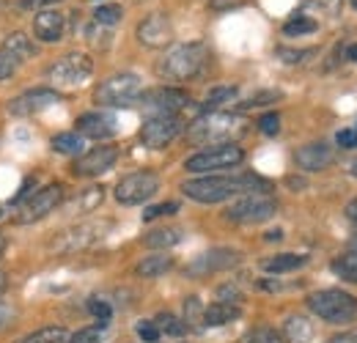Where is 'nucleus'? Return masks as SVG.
<instances>
[{
	"mask_svg": "<svg viewBox=\"0 0 357 343\" xmlns=\"http://www.w3.org/2000/svg\"><path fill=\"white\" fill-rule=\"evenodd\" d=\"M269 184L259 176H201L181 184V192L198 204H220L239 192H261Z\"/></svg>",
	"mask_w": 357,
	"mask_h": 343,
	"instance_id": "obj_1",
	"label": "nucleus"
},
{
	"mask_svg": "<svg viewBox=\"0 0 357 343\" xmlns=\"http://www.w3.org/2000/svg\"><path fill=\"white\" fill-rule=\"evenodd\" d=\"M209 61V47L204 42H187V44H174L165 49V55L157 63V75L162 80L171 83H181L195 77Z\"/></svg>",
	"mask_w": 357,
	"mask_h": 343,
	"instance_id": "obj_2",
	"label": "nucleus"
},
{
	"mask_svg": "<svg viewBox=\"0 0 357 343\" xmlns=\"http://www.w3.org/2000/svg\"><path fill=\"white\" fill-rule=\"evenodd\" d=\"M308 307L327 324H352L357 321V300L341 289H321L308 297Z\"/></svg>",
	"mask_w": 357,
	"mask_h": 343,
	"instance_id": "obj_3",
	"label": "nucleus"
},
{
	"mask_svg": "<svg viewBox=\"0 0 357 343\" xmlns=\"http://www.w3.org/2000/svg\"><path fill=\"white\" fill-rule=\"evenodd\" d=\"M245 121L239 116H231V113H204L201 119H195L190 129H187V137L192 143H225L236 135H242Z\"/></svg>",
	"mask_w": 357,
	"mask_h": 343,
	"instance_id": "obj_4",
	"label": "nucleus"
},
{
	"mask_svg": "<svg viewBox=\"0 0 357 343\" xmlns=\"http://www.w3.org/2000/svg\"><path fill=\"white\" fill-rule=\"evenodd\" d=\"M140 93H143L140 77L132 72H121V75H113L105 83H99L93 99H96V105H105V107H130L137 102Z\"/></svg>",
	"mask_w": 357,
	"mask_h": 343,
	"instance_id": "obj_5",
	"label": "nucleus"
},
{
	"mask_svg": "<svg viewBox=\"0 0 357 343\" xmlns=\"http://www.w3.org/2000/svg\"><path fill=\"white\" fill-rule=\"evenodd\" d=\"M242 160H245V151H242L236 143H218V146H212V148H204V151L187 157L184 171H190V173L228 171V168L242 165Z\"/></svg>",
	"mask_w": 357,
	"mask_h": 343,
	"instance_id": "obj_6",
	"label": "nucleus"
},
{
	"mask_svg": "<svg viewBox=\"0 0 357 343\" xmlns=\"http://www.w3.org/2000/svg\"><path fill=\"white\" fill-rule=\"evenodd\" d=\"M278 215V201L267 195V192H250V195H242L236 204L228 206L225 217L231 222H245V225H253V222H267Z\"/></svg>",
	"mask_w": 357,
	"mask_h": 343,
	"instance_id": "obj_7",
	"label": "nucleus"
},
{
	"mask_svg": "<svg viewBox=\"0 0 357 343\" xmlns=\"http://www.w3.org/2000/svg\"><path fill=\"white\" fill-rule=\"evenodd\" d=\"M140 110L149 116V119H160V116H176L181 113L187 105H190V96L178 88H151L146 93L137 96Z\"/></svg>",
	"mask_w": 357,
	"mask_h": 343,
	"instance_id": "obj_8",
	"label": "nucleus"
},
{
	"mask_svg": "<svg viewBox=\"0 0 357 343\" xmlns=\"http://www.w3.org/2000/svg\"><path fill=\"white\" fill-rule=\"evenodd\" d=\"M93 75V61H91L86 52H69L63 58H58L50 69H47V77L55 83V86H83Z\"/></svg>",
	"mask_w": 357,
	"mask_h": 343,
	"instance_id": "obj_9",
	"label": "nucleus"
},
{
	"mask_svg": "<svg viewBox=\"0 0 357 343\" xmlns=\"http://www.w3.org/2000/svg\"><path fill=\"white\" fill-rule=\"evenodd\" d=\"M160 190V176L151 171H137L124 176L116 184V201L121 206H137L143 201H149L154 192Z\"/></svg>",
	"mask_w": 357,
	"mask_h": 343,
	"instance_id": "obj_10",
	"label": "nucleus"
},
{
	"mask_svg": "<svg viewBox=\"0 0 357 343\" xmlns=\"http://www.w3.org/2000/svg\"><path fill=\"white\" fill-rule=\"evenodd\" d=\"M63 201V184H47L45 190L33 192V198L20 209L17 222H36L55 212V206Z\"/></svg>",
	"mask_w": 357,
	"mask_h": 343,
	"instance_id": "obj_11",
	"label": "nucleus"
},
{
	"mask_svg": "<svg viewBox=\"0 0 357 343\" xmlns=\"http://www.w3.org/2000/svg\"><path fill=\"white\" fill-rule=\"evenodd\" d=\"M242 261L239 250H231V247H215L204 256H198L192 264H187V275H195V277H204V275H215V272H225L231 266H236Z\"/></svg>",
	"mask_w": 357,
	"mask_h": 343,
	"instance_id": "obj_12",
	"label": "nucleus"
},
{
	"mask_svg": "<svg viewBox=\"0 0 357 343\" xmlns=\"http://www.w3.org/2000/svg\"><path fill=\"white\" fill-rule=\"evenodd\" d=\"M119 160V148L116 146H96L86 154H80L72 165L75 176H99V173H107Z\"/></svg>",
	"mask_w": 357,
	"mask_h": 343,
	"instance_id": "obj_13",
	"label": "nucleus"
},
{
	"mask_svg": "<svg viewBox=\"0 0 357 343\" xmlns=\"http://www.w3.org/2000/svg\"><path fill=\"white\" fill-rule=\"evenodd\" d=\"M181 132V121L176 116H160V119H149L140 129V140L149 148H165L174 137Z\"/></svg>",
	"mask_w": 357,
	"mask_h": 343,
	"instance_id": "obj_14",
	"label": "nucleus"
},
{
	"mask_svg": "<svg viewBox=\"0 0 357 343\" xmlns=\"http://www.w3.org/2000/svg\"><path fill=\"white\" fill-rule=\"evenodd\" d=\"M137 39H140L143 47H151V49L168 47L174 42V25H171V20L165 14H149L137 25Z\"/></svg>",
	"mask_w": 357,
	"mask_h": 343,
	"instance_id": "obj_15",
	"label": "nucleus"
},
{
	"mask_svg": "<svg viewBox=\"0 0 357 343\" xmlns=\"http://www.w3.org/2000/svg\"><path fill=\"white\" fill-rule=\"evenodd\" d=\"M58 99H61V96H58L55 91H50V88H33V91H28V93L11 99V102H8V113H11V116H33V113H42L47 107L58 105Z\"/></svg>",
	"mask_w": 357,
	"mask_h": 343,
	"instance_id": "obj_16",
	"label": "nucleus"
},
{
	"mask_svg": "<svg viewBox=\"0 0 357 343\" xmlns=\"http://www.w3.org/2000/svg\"><path fill=\"white\" fill-rule=\"evenodd\" d=\"M102 231H105L102 222H83V225H75V228H69L66 234H61L58 250H66V253L86 250L96 239H102Z\"/></svg>",
	"mask_w": 357,
	"mask_h": 343,
	"instance_id": "obj_17",
	"label": "nucleus"
},
{
	"mask_svg": "<svg viewBox=\"0 0 357 343\" xmlns=\"http://www.w3.org/2000/svg\"><path fill=\"white\" fill-rule=\"evenodd\" d=\"M333 160L335 157H333V148L327 143H308V146H303V148L294 151V162L308 173L324 171L327 165H333Z\"/></svg>",
	"mask_w": 357,
	"mask_h": 343,
	"instance_id": "obj_18",
	"label": "nucleus"
},
{
	"mask_svg": "<svg viewBox=\"0 0 357 343\" xmlns=\"http://www.w3.org/2000/svg\"><path fill=\"white\" fill-rule=\"evenodd\" d=\"M77 135L93 137V140H105L110 135H116V119L110 113H86L77 119Z\"/></svg>",
	"mask_w": 357,
	"mask_h": 343,
	"instance_id": "obj_19",
	"label": "nucleus"
},
{
	"mask_svg": "<svg viewBox=\"0 0 357 343\" xmlns=\"http://www.w3.org/2000/svg\"><path fill=\"white\" fill-rule=\"evenodd\" d=\"M63 28H66V17L55 8H45L33 17V33L42 42H58L63 36Z\"/></svg>",
	"mask_w": 357,
	"mask_h": 343,
	"instance_id": "obj_20",
	"label": "nucleus"
},
{
	"mask_svg": "<svg viewBox=\"0 0 357 343\" xmlns=\"http://www.w3.org/2000/svg\"><path fill=\"white\" fill-rule=\"evenodd\" d=\"M305 264H308V256H300V253H280V256L267 258L261 266H264V272L283 275V272H294V269H303Z\"/></svg>",
	"mask_w": 357,
	"mask_h": 343,
	"instance_id": "obj_21",
	"label": "nucleus"
},
{
	"mask_svg": "<svg viewBox=\"0 0 357 343\" xmlns=\"http://www.w3.org/2000/svg\"><path fill=\"white\" fill-rule=\"evenodd\" d=\"M283 335L289 343H311L313 341V324L303 316H289L283 324Z\"/></svg>",
	"mask_w": 357,
	"mask_h": 343,
	"instance_id": "obj_22",
	"label": "nucleus"
},
{
	"mask_svg": "<svg viewBox=\"0 0 357 343\" xmlns=\"http://www.w3.org/2000/svg\"><path fill=\"white\" fill-rule=\"evenodd\" d=\"M234 319H239V307L228 305V302H212L204 310V324H209V327H223Z\"/></svg>",
	"mask_w": 357,
	"mask_h": 343,
	"instance_id": "obj_23",
	"label": "nucleus"
},
{
	"mask_svg": "<svg viewBox=\"0 0 357 343\" xmlns=\"http://www.w3.org/2000/svg\"><path fill=\"white\" fill-rule=\"evenodd\" d=\"M52 148L58 154H66V157H80L83 148H86V140L77 132H61V135L52 137Z\"/></svg>",
	"mask_w": 357,
	"mask_h": 343,
	"instance_id": "obj_24",
	"label": "nucleus"
},
{
	"mask_svg": "<svg viewBox=\"0 0 357 343\" xmlns=\"http://www.w3.org/2000/svg\"><path fill=\"white\" fill-rule=\"evenodd\" d=\"M171 266H174V258L165 256V253H157V256L143 258L135 272H137L140 277H160V275H165Z\"/></svg>",
	"mask_w": 357,
	"mask_h": 343,
	"instance_id": "obj_25",
	"label": "nucleus"
},
{
	"mask_svg": "<svg viewBox=\"0 0 357 343\" xmlns=\"http://www.w3.org/2000/svg\"><path fill=\"white\" fill-rule=\"evenodd\" d=\"M146 247H174L181 242V231L178 228H160V231H151L146 234Z\"/></svg>",
	"mask_w": 357,
	"mask_h": 343,
	"instance_id": "obj_26",
	"label": "nucleus"
},
{
	"mask_svg": "<svg viewBox=\"0 0 357 343\" xmlns=\"http://www.w3.org/2000/svg\"><path fill=\"white\" fill-rule=\"evenodd\" d=\"M66 341H69L66 330H61V327H45V330H36V333L20 338L17 343H66Z\"/></svg>",
	"mask_w": 357,
	"mask_h": 343,
	"instance_id": "obj_27",
	"label": "nucleus"
},
{
	"mask_svg": "<svg viewBox=\"0 0 357 343\" xmlns=\"http://www.w3.org/2000/svg\"><path fill=\"white\" fill-rule=\"evenodd\" d=\"M333 272H335L341 280L357 283V253H347V256L335 258V261H333Z\"/></svg>",
	"mask_w": 357,
	"mask_h": 343,
	"instance_id": "obj_28",
	"label": "nucleus"
},
{
	"mask_svg": "<svg viewBox=\"0 0 357 343\" xmlns=\"http://www.w3.org/2000/svg\"><path fill=\"white\" fill-rule=\"evenodd\" d=\"M121 17H124V8H121L119 3H107V6H99V8L93 11V22H96V25H105V28L119 25Z\"/></svg>",
	"mask_w": 357,
	"mask_h": 343,
	"instance_id": "obj_29",
	"label": "nucleus"
},
{
	"mask_svg": "<svg viewBox=\"0 0 357 343\" xmlns=\"http://www.w3.org/2000/svg\"><path fill=\"white\" fill-rule=\"evenodd\" d=\"M319 28V22L313 17H303V14H294L286 25H283V33L286 36H303V33H313Z\"/></svg>",
	"mask_w": 357,
	"mask_h": 343,
	"instance_id": "obj_30",
	"label": "nucleus"
},
{
	"mask_svg": "<svg viewBox=\"0 0 357 343\" xmlns=\"http://www.w3.org/2000/svg\"><path fill=\"white\" fill-rule=\"evenodd\" d=\"M99 204H102V187H89V190H83L80 198L75 201V212L86 215V212H93Z\"/></svg>",
	"mask_w": 357,
	"mask_h": 343,
	"instance_id": "obj_31",
	"label": "nucleus"
},
{
	"mask_svg": "<svg viewBox=\"0 0 357 343\" xmlns=\"http://www.w3.org/2000/svg\"><path fill=\"white\" fill-rule=\"evenodd\" d=\"M3 47H6V49H11L20 61H25V58H31V55H33V44H31L28 36H22V33H11Z\"/></svg>",
	"mask_w": 357,
	"mask_h": 343,
	"instance_id": "obj_32",
	"label": "nucleus"
},
{
	"mask_svg": "<svg viewBox=\"0 0 357 343\" xmlns=\"http://www.w3.org/2000/svg\"><path fill=\"white\" fill-rule=\"evenodd\" d=\"M105 330H107V321H99V324H93V327L77 330L75 335H69V341L66 343H99L102 341V335H105Z\"/></svg>",
	"mask_w": 357,
	"mask_h": 343,
	"instance_id": "obj_33",
	"label": "nucleus"
},
{
	"mask_svg": "<svg viewBox=\"0 0 357 343\" xmlns=\"http://www.w3.org/2000/svg\"><path fill=\"white\" fill-rule=\"evenodd\" d=\"M303 11H305V14H308V11H319V14H324V17H338L341 0H308V3L303 6Z\"/></svg>",
	"mask_w": 357,
	"mask_h": 343,
	"instance_id": "obj_34",
	"label": "nucleus"
},
{
	"mask_svg": "<svg viewBox=\"0 0 357 343\" xmlns=\"http://www.w3.org/2000/svg\"><path fill=\"white\" fill-rule=\"evenodd\" d=\"M154 324H157L160 333H168V335H184L187 333V327L178 321L176 316H171V313H160Z\"/></svg>",
	"mask_w": 357,
	"mask_h": 343,
	"instance_id": "obj_35",
	"label": "nucleus"
},
{
	"mask_svg": "<svg viewBox=\"0 0 357 343\" xmlns=\"http://www.w3.org/2000/svg\"><path fill=\"white\" fill-rule=\"evenodd\" d=\"M20 58L11 52V49H6V47H0V80H8L17 69H20Z\"/></svg>",
	"mask_w": 357,
	"mask_h": 343,
	"instance_id": "obj_36",
	"label": "nucleus"
},
{
	"mask_svg": "<svg viewBox=\"0 0 357 343\" xmlns=\"http://www.w3.org/2000/svg\"><path fill=\"white\" fill-rule=\"evenodd\" d=\"M316 55V49H289V47H278V58L280 61H286V63H303V61H308Z\"/></svg>",
	"mask_w": 357,
	"mask_h": 343,
	"instance_id": "obj_37",
	"label": "nucleus"
},
{
	"mask_svg": "<svg viewBox=\"0 0 357 343\" xmlns=\"http://www.w3.org/2000/svg\"><path fill=\"white\" fill-rule=\"evenodd\" d=\"M234 96H236V88H234V86H218V88H212V91L206 93V107L223 105V102L234 99Z\"/></svg>",
	"mask_w": 357,
	"mask_h": 343,
	"instance_id": "obj_38",
	"label": "nucleus"
},
{
	"mask_svg": "<svg viewBox=\"0 0 357 343\" xmlns=\"http://www.w3.org/2000/svg\"><path fill=\"white\" fill-rule=\"evenodd\" d=\"M176 212H178V204H176V201H171V204H160V206H149V209H146V215H143V220H146V222H151V220H157V217L176 215Z\"/></svg>",
	"mask_w": 357,
	"mask_h": 343,
	"instance_id": "obj_39",
	"label": "nucleus"
},
{
	"mask_svg": "<svg viewBox=\"0 0 357 343\" xmlns=\"http://www.w3.org/2000/svg\"><path fill=\"white\" fill-rule=\"evenodd\" d=\"M137 335H140V341L146 343H157L160 341V330H157V324L154 321H137Z\"/></svg>",
	"mask_w": 357,
	"mask_h": 343,
	"instance_id": "obj_40",
	"label": "nucleus"
},
{
	"mask_svg": "<svg viewBox=\"0 0 357 343\" xmlns=\"http://www.w3.org/2000/svg\"><path fill=\"white\" fill-rule=\"evenodd\" d=\"M89 310L96 321H110V316H113V307H110L105 300H91Z\"/></svg>",
	"mask_w": 357,
	"mask_h": 343,
	"instance_id": "obj_41",
	"label": "nucleus"
},
{
	"mask_svg": "<svg viewBox=\"0 0 357 343\" xmlns=\"http://www.w3.org/2000/svg\"><path fill=\"white\" fill-rule=\"evenodd\" d=\"M198 316H204L201 300L198 297H190V300L184 302V324H198Z\"/></svg>",
	"mask_w": 357,
	"mask_h": 343,
	"instance_id": "obj_42",
	"label": "nucleus"
},
{
	"mask_svg": "<svg viewBox=\"0 0 357 343\" xmlns=\"http://www.w3.org/2000/svg\"><path fill=\"white\" fill-rule=\"evenodd\" d=\"M259 129H261L264 135H278V132H280V116H278V113L261 116V119H259Z\"/></svg>",
	"mask_w": 357,
	"mask_h": 343,
	"instance_id": "obj_43",
	"label": "nucleus"
},
{
	"mask_svg": "<svg viewBox=\"0 0 357 343\" xmlns=\"http://www.w3.org/2000/svg\"><path fill=\"white\" fill-rule=\"evenodd\" d=\"M335 143H338L341 148H357V132L355 129H344V132H338V135H335Z\"/></svg>",
	"mask_w": 357,
	"mask_h": 343,
	"instance_id": "obj_44",
	"label": "nucleus"
},
{
	"mask_svg": "<svg viewBox=\"0 0 357 343\" xmlns=\"http://www.w3.org/2000/svg\"><path fill=\"white\" fill-rule=\"evenodd\" d=\"M218 297H220L218 302H228V305H236V302H242V294H239L234 286H220V289H218Z\"/></svg>",
	"mask_w": 357,
	"mask_h": 343,
	"instance_id": "obj_45",
	"label": "nucleus"
},
{
	"mask_svg": "<svg viewBox=\"0 0 357 343\" xmlns=\"http://www.w3.org/2000/svg\"><path fill=\"white\" fill-rule=\"evenodd\" d=\"M253 341H256V343H283V338H280L275 330H269V327H261V330L253 335Z\"/></svg>",
	"mask_w": 357,
	"mask_h": 343,
	"instance_id": "obj_46",
	"label": "nucleus"
},
{
	"mask_svg": "<svg viewBox=\"0 0 357 343\" xmlns=\"http://www.w3.org/2000/svg\"><path fill=\"white\" fill-rule=\"evenodd\" d=\"M245 0H212L209 6L215 8V11H228V8H236V6H242Z\"/></svg>",
	"mask_w": 357,
	"mask_h": 343,
	"instance_id": "obj_47",
	"label": "nucleus"
},
{
	"mask_svg": "<svg viewBox=\"0 0 357 343\" xmlns=\"http://www.w3.org/2000/svg\"><path fill=\"white\" fill-rule=\"evenodd\" d=\"M11 319H14V307L6 305V302H0V330H3L6 324H11Z\"/></svg>",
	"mask_w": 357,
	"mask_h": 343,
	"instance_id": "obj_48",
	"label": "nucleus"
},
{
	"mask_svg": "<svg viewBox=\"0 0 357 343\" xmlns=\"http://www.w3.org/2000/svg\"><path fill=\"white\" fill-rule=\"evenodd\" d=\"M267 99H280V93H261V96H253V99H248L242 107H256L259 102H267Z\"/></svg>",
	"mask_w": 357,
	"mask_h": 343,
	"instance_id": "obj_49",
	"label": "nucleus"
},
{
	"mask_svg": "<svg viewBox=\"0 0 357 343\" xmlns=\"http://www.w3.org/2000/svg\"><path fill=\"white\" fill-rule=\"evenodd\" d=\"M330 343H357V330H349V333H341V335H335Z\"/></svg>",
	"mask_w": 357,
	"mask_h": 343,
	"instance_id": "obj_50",
	"label": "nucleus"
},
{
	"mask_svg": "<svg viewBox=\"0 0 357 343\" xmlns=\"http://www.w3.org/2000/svg\"><path fill=\"white\" fill-rule=\"evenodd\" d=\"M347 217H349V220H352V222L357 225V201H352V204L347 206Z\"/></svg>",
	"mask_w": 357,
	"mask_h": 343,
	"instance_id": "obj_51",
	"label": "nucleus"
},
{
	"mask_svg": "<svg viewBox=\"0 0 357 343\" xmlns=\"http://www.w3.org/2000/svg\"><path fill=\"white\" fill-rule=\"evenodd\" d=\"M347 61H355V63H357V44L347 47Z\"/></svg>",
	"mask_w": 357,
	"mask_h": 343,
	"instance_id": "obj_52",
	"label": "nucleus"
},
{
	"mask_svg": "<svg viewBox=\"0 0 357 343\" xmlns=\"http://www.w3.org/2000/svg\"><path fill=\"white\" fill-rule=\"evenodd\" d=\"M280 236H283V234H280V231H272V234H267V239H269V242H278V239H280Z\"/></svg>",
	"mask_w": 357,
	"mask_h": 343,
	"instance_id": "obj_53",
	"label": "nucleus"
},
{
	"mask_svg": "<svg viewBox=\"0 0 357 343\" xmlns=\"http://www.w3.org/2000/svg\"><path fill=\"white\" fill-rule=\"evenodd\" d=\"M349 253H357V234L352 236V245H349Z\"/></svg>",
	"mask_w": 357,
	"mask_h": 343,
	"instance_id": "obj_54",
	"label": "nucleus"
},
{
	"mask_svg": "<svg viewBox=\"0 0 357 343\" xmlns=\"http://www.w3.org/2000/svg\"><path fill=\"white\" fill-rule=\"evenodd\" d=\"M3 291H6V275L0 272V294H3Z\"/></svg>",
	"mask_w": 357,
	"mask_h": 343,
	"instance_id": "obj_55",
	"label": "nucleus"
},
{
	"mask_svg": "<svg viewBox=\"0 0 357 343\" xmlns=\"http://www.w3.org/2000/svg\"><path fill=\"white\" fill-rule=\"evenodd\" d=\"M349 173H352V176H355V178H357V160H355V162H352V168H349Z\"/></svg>",
	"mask_w": 357,
	"mask_h": 343,
	"instance_id": "obj_56",
	"label": "nucleus"
},
{
	"mask_svg": "<svg viewBox=\"0 0 357 343\" xmlns=\"http://www.w3.org/2000/svg\"><path fill=\"white\" fill-rule=\"evenodd\" d=\"M42 3H58V0H42Z\"/></svg>",
	"mask_w": 357,
	"mask_h": 343,
	"instance_id": "obj_57",
	"label": "nucleus"
},
{
	"mask_svg": "<svg viewBox=\"0 0 357 343\" xmlns=\"http://www.w3.org/2000/svg\"><path fill=\"white\" fill-rule=\"evenodd\" d=\"M349 3H352V6H355V8H357V0H349Z\"/></svg>",
	"mask_w": 357,
	"mask_h": 343,
	"instance_id": "obj_58",
	"label": "nucleus"
},
{
	"mask_svg": "<svg viewBox=\"0 0 357 343\" xmlns=\"http://www.w3.org/2000/svg\"><path fill=\"white\" fill-rule=\"evenodd\" d=\"M0 253H3V242H0Z\"/></svg>",
	"mask_w": 357,
	"mask_h": 343,
	"instance_id": "obj_59",
	"label": "nucleus"
}]
</instances>
